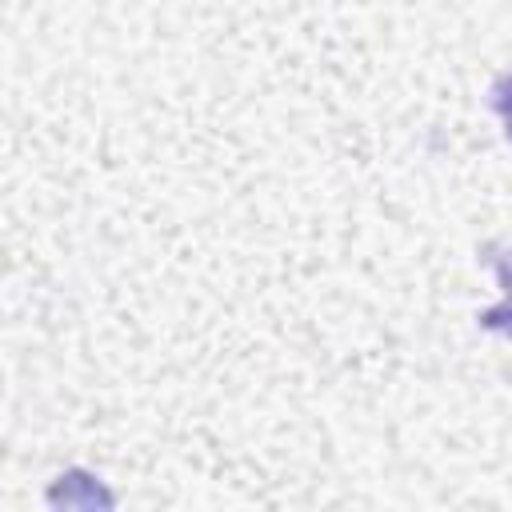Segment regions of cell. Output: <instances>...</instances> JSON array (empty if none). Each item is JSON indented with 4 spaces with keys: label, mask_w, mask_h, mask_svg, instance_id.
I'll return each instance as SVG.
<instances>
[{
    "label": "cell",
    "mask_w": 512,
    "mask_h": 512,
    "mask_svg": "<svg viewBox=\"0 0 512 512\" xmlns=\"http://www.w3.org/2000/svg\"><path fill=\"white\" fill-rule=\"evenodd\" d=\"M480 260H484V264H492L496 284H500V288H504V296H508V292H512V244H488Z\"/></svg>",
    "instance_id": "7a4b0ae2"
},
{
    "label": "cell",
    "mask_w": 512,
    "mask_h": 512,
    "mask_svg": "<svg viewBox=\"0 0 512 512\" xmlns=\"http://www.w3.org/2000/svg\"><path fill=\"white\" fill-rule=\"evenodd\" d=\"M488 104H492V112H500V116L512 112V72H500V76L492 80V88H488Z\"/></svg>",
    "instance_id": "277c9868"
},
{
    "label": "cell",
    "mask_w": 512,
    "mask_h": 512,
    "mask_svg": "<svg viewBox=\"0 0 512 512\" xmlns=\"http://www.w3.org/2000/svg\"><path fill=\"white\" fill-rule=\"evenodd\" d=\"M476 320H480V328H488V332H500V336H508V340H512V292H508L500 304L484 308Z\"/></svg>",
    "instance_id": "3957f363"
},
{
    "label": "cell",
    "mask_w": 512,
    "mask_h": 512,
    "mask_svg": "<svg viewBox=\"0 0 512 512\" xmlns=\"http://www.w3.org/2000/svg\"><path fill=\"white\" fill-rule=\"evenodd\" d=\"M504 136H508V144H512V112L504 116Z\"/></svg>",
    "instance_id": "5b68a950"
},
{
    "label": "cell",
    "mask_w": 512,
    "mask_h": 512,
    "mask_svg": "<svg viewBox=\"0 0 512 512\" xmlns=\"http://www.w3.org/2000/svg\"><path fill=\"white\" fill-rule=\"evenodd\" d=\"M44 500H48L52 508H72V512H112V508H116L112 488H108L100 476L84 472V468H64V472L48 484Z\"/></svg>",
    "instance_id": "6da1fadb"
}]
</instances>
